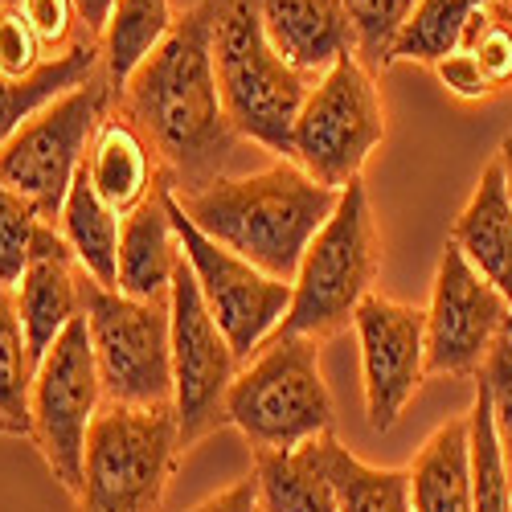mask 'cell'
Masks as SVG:
<instances>
[{"instance_id":"cell-1","label":"cell","mask_w":512,"mask_h":512,"mask_svg":"<svg viewBox=\"0 0 512 512\" xmlns=\"http://www.w3.org/2000/svg\"><path fill=\"white\" fill-rule=\"evenodd\" d=\"M213 17L218 0H197L185 9L168 37L115 91V111L144 132L168 189L181 197L234 177L246 148L222 107L213 70Z\"/></svg>"},{"instance_id":"cell-9","label":"cell","mask_w":512,"mask_h":512,"mask_svg":"<svg viewBox=\"0 0 512 512\" xmlns=\"http://www.w3.org/2000/svg\"><path fill=\"white\" fill-rule=\"evenodd\" d=\"M381 140H386V107H381L377 78L357 58H345L312 82L295 119L287 160L340 193L361 181V168Z\"/></svg>"},{"instance_id":"cell-24","label":"cell","mask_w":512,"mask_h":512,"mask_svg":"<svg viewBox=\"0 0 512 512\" xmlns=\"http://www.w3.org/2000/svg\"><path fill=\"white\" fill-rule=\"evenodd\" d=\"M320 451L336 488L340 512H414L410 504V472L406 467H373L340 447L336 435H320Z\"/></svg>"},{"instance_id":"cell-26","label":"cell","mask_w":512,"mask_h":512,"mask_svg":"<svg viewBox=\"0 0 512 512\" xmlns=\"http://www.w3.org/2000/svg\"><path fill=\"white\" fill-rule=\"evenodd\" d=\"M33 373H37V361L25 340L17 291L0 287V435L29 439V431H33V414H29Z\"/></svg>"},{"instance_id":"cell-8","label":"cell","mask_w":512,"mask_h":512,"mask_svg":"<svg viewBox=\"0 0 512 512\" xmlns=\"http://www.w3.org/2000/svg\"><path fill=\"white\" fill-rule=\"evenodd\" d=\"M82 320L107 402L173 406V324L168 300H132L82 271Z\"/></svg>"},{"instance_id":"cell-23","label":"cell","mask_w":512,"mask_h":512,"mask_svg":"<svg viewBox=\"0 0 512 512\" xmlns=\"http://www.w3.org/2000/svg\"><path fill=\"white\" fill-rule=\"evenodd\" d=\"M58 230L70 242L78 267L103 287H119V234L123 218L91 189L87 173H78L66 205L58 213Z\"/></svg>"},{"instance_id":"cell-34","label":"cell","mask_w":512,"mask_h":512,"mask_svg":"<svg viewBox=\"0 0 512 512\" xmlns=\"http://www.w3.org/2000/svg\"><path fill=\"white\" fill-rule=\"evenodd\" d=\"M431 70L439 74V82L447 87V95H455V99H463V103H484V99H492V91H488L480 66L472 62V54L455 50V54H447L443 62H435Z\"/></svg>"},{"instance_id":"cell-6","label":"cell","mask_w":512,"mask_h":512,"mask_svg":"<svg viewBox=\"0 0 512 512\" xmlns=\"http://www.w3.org/2000/svg\"><path fill=\"white\" fill-rule=\"evenodd\" d=\"M181 451L173 406L103 402L87 435L78 512H160Z\"/></svg>"},{"instance_id":"cell-29","label":"cell","mask_w":512,"mask_h":512,"mask_svg":"<svg viewBox=\"0 0 512 512\" xmlns=\"http://www.w3.org/2000/svg\"><path fill=\"white\" fill-rule=\"evenodd\" d=\"M349 13V25L357 33V62L377 78L381 70H390L394 41L410 17L418 0H340Z\"/></svg>"},{"instance_id":"cell-11","label":"cell","mask_w":512,"mask_h":512,"mask_svg":"<svg viewBox=\"0 0 512 512\" xmlns=\"http://www.w3.org/2000/svg\"><path fill=\"white\" fill-rule=\"evenodd\" d=\"M168 324H173V410L181 422L185 451L226 422V394L242 369L222 324L205 308L197 279L181 254V267L168 291Z\"/></svg>"},{"instance_id":"cell-2","label":"cell","mask_w":512,"mask_h":512,"mask_svg":"<svg viewBox=\"0 0 512 512\" xmlns=\"http://www.w3.org/2000/svg\"><path fill=\"white\" fill-rule=\"evenodd\" d=\"M185 218L238 259L291 283L308 242L332 218L336 189L312 181L295 160H271L250 173L222 177L201 193H173Z\"/></svg>"},{"instance_id":"cell-16","label":"cell","mask_w":512,"mask_h":512,"mask_svg":"<svg viewBox=\"0 0 512 512\" xmlns=\"http://www.w3.org/2000/svg\"><path fill=\"white\" fill-rule=\"evenodd\" d=\"M275 54L308 78L357 58V33L340 0H254Z\"/></svg>"},{"instance_id":"cell-38","label":"cell","mask_w":512,"mask_h":512,"mask_svg":"<svg viewBox=\"0 0 512 512\" xmlns=\"http://www.w3.org/2000/svg\"><path fill=\"white\" fill-rule=\"evenodd\" d=\"M492 9H496V17L508 25V33H512V0H492Z\"/></svg>"},{"instance_id":"cell-22","label":"cell","mask_w":512,"mask_h":512,"mask_svg":"<svg viewBox=\"0 0 512 512\" xmlns=\"http://www.w3.org/2000/svg\"><path fill=\"white\" fill-rule=\"evenodd\" d=\"M99 70H103L99 37H87V41H78L74 50L50 58L29 78H5L0 74V144H5L21 123H29L41 107H50L54 99L78 91L82 82H91Z\"/></svg>"},{"instance_id":"cell-39","label":"cell","mask_w":512,"mask_h":512,"mask_svg":"<svg viewBox=\"0 0 512 512\" xmlns=\"http://www.w3.org/2000/svg\"><path fill=\"white\" fill-rule=\"evenodd\" d=\"M13 5H21V0H0V13H5V9H13Z\"/></svg>"},{"instance_id":"cell-12","label":"cell","mask_w":512,"mask_h":512,"mask_svg":"<svg viewBox=\"0 0 512 512\" xmlns=\"http://www.w3.org/2000/svg\"><path fill=\"white\" fill-rule=\"evenodd\" d=\"M168 213H173V230H177L181 254H185L193 279H197L205 308L213 312V320L222 324L238 361H246L283 324V316L291 308V283L271 279L267 271L238 259L234 250L218 246L209 234H201L185 218V209L177 205L173 189H168Z\"/></svg>"},{"instance_id":"cell-7","label":"cell","mask_w":512,"mask_h":512,"mask_svg":"<svg viewBox=\"0 0 512 512\" xmlns=\"http://www.w3.org/2000/svg\"><path fill=\"white\" fill-rule=\"evenodd\" d=\"M111 111H115V87L99 70L78 91L41 107L0 144V185H9L17 197H25L41 213V222L58 226L66 193L82 173V164H87L91 140Z\"/></svg>"},{"instance_id":"cell-32","label":"cell","mask_w":512,"mask_h":512,"mask_svg":"<svg viewBox=\"0 0 512 512\" xmlns=\"http://www.w3.org/2000/svg\"><path fill=\"white\" fill-rule=\"evenodd\" d=\"M21 13H25V21L33 25V33L41 37V46H46L50 58L74 50L78 41L95 37V33L87 29V21H82V13H78L74 0H21Z\"/></svg>"},{"instance_id":"cell-27","label":"cell","mask_w":512,"mask_h":512,"mask_svg":"<svg viewBox=\"0 0 512 512\" xmlns=\"http://www.w3.org/2000/svg\"><path fill=\"white\" fill-rule=\"evenodd\" d=\"M492 5V0H418L410 9L398 41H394V62H422V66H435L447 54H455L463 46V33L472 25V17Z\"/></svg>"},{"instance_id":"cell-35","label":"cell","mask_w":512,"mask_h":512,"mask_svg":"<svg viewBox=\"0 0 512 512\" xmlns=\"http://www.w3.org/2000/svg\"><path fill=\"white\" fill-rule=\"evenodd\" d=\"M189 512H259V488H254V476H246V480L222 488L218 496L201 500V504L189 508Z\"/></svg>"},{"instance_id":"cell-25","label":"cell","mask_w":512,"mask_h":512,"mask_svg":"<svg viewBox=\"0 0 512 512\" xmlns=\"http://www.w3.org/2000/svg\"><path fill=\"white\" fill-rule=\"evenodd\" d=\"M173 21H177V13H173L168 0H115V9H111L107 25L99 33L103 74L111 78L115 91L136 74V66L168 37Z\"/></svg>"},{"instance_id":"cell-19","label":"cell","mask_w":512,"mask_h":512,"mask_svg":"<svg viewBox=\"0 0 512 512\" xmlns=\"http://www.w3.org/2000/svg\"><path fill=\"white\" fill-rule=\"evenodd\" d=\"M181 267V242L168 213V185L148 197L119 234V287L132 300H168L173 275Z\"/></svg>"},{"instance_id":"cell-40","label":"cell","mask_w":512,"mask_h":512,"mask_svg":"<svg viewBox=\"0 0 512 512\" xmlns=\"http://www.w3.org/2000/svg\"><path fill=\"white\" fill-rule=\"evenodd\" d=\"M508 336H512V320H508Z\"/></svg>"},{"instance_id":"cell-37","label":"cell","mask_w":512,"mask_h":512,"mask_svg":"<svg viewBox=\"0 0 512 512\" xmlns=\"http://www.w3.org/2000/svg\"><path fill=\"white\" fill-rule=\"evenodd\" d=\"M496 160H500V173H504V193H508V205H512V136H504V140H500Z\"/></svg>"},{"instance_id":"cell-17","label":"cell","mask_w":512,"mask_h":512,"mask_svg":"<svg viewBox=\"0 0 512 512\" xmlns=\"http://www.w3.org/2000/svg\"><path fill=\"white\" fill-rule=\"evenodd\" d=\"M82 173H87L91 189L119 213V218H132L148 197H156L168 185L152 144L144 140L140 127L132 119H123L119 111H111L95 132Z\"/></svg>"},{"instance_id":"cell-28","label":"cell","mask_w":512,"mask_h":512,"mask_svg":"<svg viewBox=\"0 0 512 512\" xmlns=\"http://www.w3.org/2000/svg\"><path fill=\"white\" fill-rule=\"evenodd\" d=\"M467 443H472V508L476 512H512V476L492 431L488 394L476 386V402L467 410Z\"/></svg>"},{"instance_id":"cell-33","label":"cell","mask_w":512,"mask_h":512,"mask_svg":"<svg viewBox=\"0 0 512 512\" xmlns=\"http://www.w3.org/2000/svg\"><path fill=\"white\" fill-rule=\"evenodd\" d=\"M50 62L41 37L33 33V25L25 21L21 5L0 13V74L5 78H29Z\"/></svg>"},{"instance_id":"cell-5","label":"cell","mask_w":512,"mask_h":512,"mask_svg":"<svg viewBox=\"0 0 512 512\" xmlns=\"http://www.w3.org/2000/svg\"><path fill=\"white\" fill-rule=\"evenodd\" d=\"M381 275V230L373 218V201L365 181L340 189L332 218L308 242L300 271L291 279V308L283 316V332L332 340L345 332L357 308L377 291Z\"/></svg>"},{"instance_id":"cell-18","label":"cell","mask_w":512,"mask_h":512,"mask_svg":"<svg viewBox=\"0 0 512 512\" xmlns=\"http://www.w3.org/2000/svg\"><path fill=\"white\" fill-rule=\"evenodd\" d=\"M451 246L512 304V205L500 160L492 156L451 226Z\"/></svg>"},{"instance_id":"cell-13","label":"cell","mask_w":512,"mask_h":512,"mask_svg":"<svg viewBox=\"0 0 512 512\" xmlns=\"http://www.w3.org/2000/svg\"><path fill=\"white\" fill-rule=\"evenodd\" d=\"M512 304L447 242L426 304V377H480Z\"/></svg>"},{"instance_id":"cell-14","label":"cell","mask_w":512,"mask_h":512,"mask_svg":"<svg viewBox=\"0 0 512 512\" xmlns=\"http://www.w3.org/2000/svg\"><path fill=\"white\" fill-rule=\"evenodd\" d=\"M369 431L386 435L426 381V308L373 291L353 316Z\"/></svg>"},{"instance_id":"cell-31","label":"cell","mask_w":512,"mask_h":512,"mask_svg":"<svg viewBox=\"0 0 512 512\" xmlns=\"http://www.w3.org/2000/svg\"><path fill=\"white\" fill-rule=\"evenodd\" d=\"M476 386L488 394V406H492V431H496V443H500V455L508 463V476H512V336H500L496 349L488 353L484 369H480V381Z\"/></svg>"},{"instance_id":"cell-3","label":"cell","mask_w":512,"mask_h":512,"mask_svg":"<svg viewBox=\"0 0 512 512\" xmlns=\"http://www.w3.org/2000/svg\"><path fill=\"white\" fill-rule=\"evenodd\" d=\"M213 70H218L222 107L234 132L275 160H287L295 119L316 78L300 74L275 54L254 0H218Z\"/></svg>"},{"instance_id":"cell-4","label":"cell","mask_w":512,"mask_h":512,"mask_svg":"<svg viewBox=\"0 0 512 512\" xmlns=\"http://www.w3.org/2000/svg\"><path fill=\"white\" fill-rule=\"evenodd\" d=\"M226 422L254 451H295L332 431V394L320 340L275 328L254 349L226 394Z\"/></svg>"},{"instance_id":"cell-30","label":"cell","mask_w":512,"mask_h":512,"mask_svg":"<svg viewBox=\"0 0 512 512\" xmlns=\"http://www.w3.org/2000/svg\"><path fill=\"white\" fill-rule=\"evenodd\" d=\"M37 226H41V213L25 197H17L9 185H0V287L17 291Z\"/></svg>"},{"instance_id":"cell-20","label":"cell","mask_w":512,"mask_h":512,"mask_svg":"<svg viewBox=\"0 0 512 512\" xmlns=\"http://www.w3.org/2000/svg\"><path fill=\"white\" fill-rule=\"evenodd\" d=\"M410 504L414 512H476L472 508V443H467V414L447 418L414 455Z\"/></svg>"},{"instance_id":"cell-15","label":"cell","mask_w":512,"mask_h":512,"mask_svg":"<svg viewBox=\"0 0 512 512\" xmlns=\"http://www.w3.org/2000/svg\"><path fill=\"white\" fill-rule=\"evenodd\" d=\"M17 312L33 361L50 353L54 340L82 316V267L54 222H41L25 275L17 283Z\"/></svg>"},{"instance_id":"cell-10","label":"cell","mask_w":512,"mask_h":512,"mask_svg":"<svg viewBox=\"0 0 512 512\" xmlns=\"http://www.w3.org/2000/svg\"><path fill=\"white\" fill-rule=\"evenodd\" d=\"M107 394L99 381V365L91 353L87 320H74L50 353L37 361L33 373V394H29V414H33V447L41 451L54 480L78 496L82 488V459H87V435L91 422L103 410Z\"/></svg>"},{"instance_id":"cell-36","label":"cell","mask_w":512,"mask_h":512,"mask_svg":"<svg viewBox=\"0 0 512 512\" xmlns=\"http://www.w3.org/2000/svg\"><path fill=\"white\" fill-rule=\"evenodd\" d=\"M74 5H78L82 21H87V29L99 37L103 25H107V17H111V9H115V0H74Z\"/></svg>"},{"instance_id":"cell-21","label":"cell","mask_w":512,"mask_h":512,"mask_svg":"<svg viewBox=\"0 0 512 512\" xmlns=\"http://www.w3.org/2000/svg\"><path fill=\"white\" fill-rule=\"evenodd\" d=\"M259 512H340L320 439L295 451H254Z\"/></svg>"}]
</instances>
